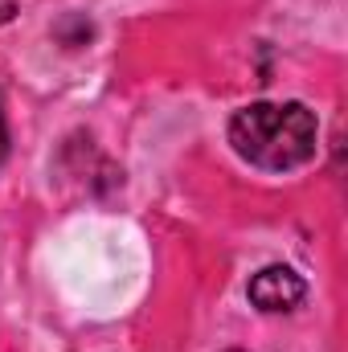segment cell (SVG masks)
I'll list each match as a JSON object with an SVG mask.
<instances>
[{
    "label": "cell",
    "mask_w": 348,
    "mask_h": 352,
    "mask_svg": "<svg viewBox=\"0 0 348 352\" xmlns=\"http://www.w3.org/2000/svg\"><path fill=\"white\" fill-rule=\"evenodd\" d=\"M320 123L303 102H250L230 119L234 152L262 173H291L316 156Z\"/></svg>",
    "instance_id": "obj_1"
},
{
    "label": "cell",
    "mask_w": 348,
    "mask_h": 352,
    "mask_svg": "<svg viewBox=\"0 0 348 352\" xmlns=\"http://www.w3.org/2000/svg\"><path fill=\"white\" fill-rule=\"evenodd\" d=\"M307 295V283L291 266H266L250 278V303L259 311H291Z\"/></svg>",
    "instance_id": "obj_2"
},
{
    "label": "cell",
    "mask_w": 348,
    "mask_h": 352,
    "mask_svg": "<svg viewBox=\"0 0 348 352\" xmlns=\"http://www.w3.org/2000/svg\"><path fill=\"white\" fill-rule=\"evenodd\" d=\"M8 160V123H4V102H0V164Z\"/></svg>",
    "instance_id": "obj_3"
},
{
    "label": "cell",
    "mask_w": 348,
    "mask_h": 352,
    "mask_svg": "<svg viewBox=\"0 0 348 352\" xmlns=\"http://www.w3.org/2000/svg\"><path fill=\"white\" fill-rule=\"evenodd\" d=\"M230 352H242V349H230Z\"/></svg>",
    "instance_id": "obj_4"
}]
</instances>
